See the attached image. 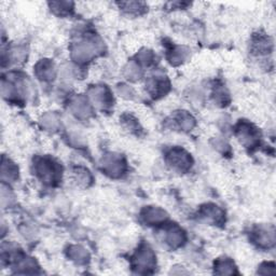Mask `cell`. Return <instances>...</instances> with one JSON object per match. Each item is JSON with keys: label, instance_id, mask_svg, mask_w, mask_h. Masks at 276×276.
Masks as SVG:
<instances>
[{"label": "cell", "instance_id": "1", "mask_svg": "<svg viewBox=\"0 0 276 276\" xmlns=\"http://www.w3.org/2000/svg\"><path fill=\"white\" fill-rule=\"evenodd\" d=\"M154 263V256L151 253V250L147 247L140 250L139 253L136 255V267H140L139 269H151Z\"/></svg>", "mask_w": 276, "mask_h": 276}]
</instances>
